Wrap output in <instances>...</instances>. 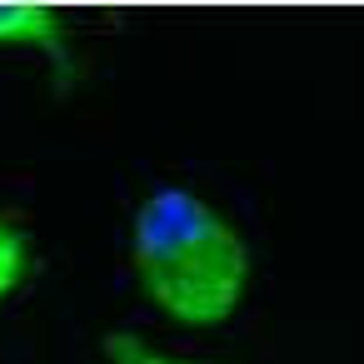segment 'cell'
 Masks as SVG:
<instances>
[{
  "mask_svg": "<svg viewBox=\"0 0 364 364\" xmlns=\"http://www.w3.org/2000/svg\"><path fill=\"white\" fill-rule=\"evenodd\" d=\"M135 274L175 324L210 329L235 314L250 284V250L200 195L155 190L135 215Z\"/></svg>",
  "mask_w": 364,
  "mask_h": 364,
  "instance_id": "1",
  "label": "cell"
},
{
  "mask_svg": "<svg viewBox=\"0 0 364 364\" xmlns=\"http://www.w3.org/2000/svg\"><path fill=\"white\" fill-rule=\"evenodd\" d=\"M0 46L60 50V21L46 6H0Z\"/></svg>",
  "mask_w": 364,
  "mask_h": 364,
  "instance_id": "2",
  "label": "cell"
},
{
  "mask_svg": "<svg viewBox=\"0 0 364 364\" xmlns=\"http://www.w3.org/2000/svg\"><path fill=\"white\" fill-rule=\"evenodd\" d=\"M21 269H26V235L11 220H0V294H11Z\"/></svg>",
  "mask_w": 364,
  "mask_h": 364,
  "instance_id": "3",
  "label": "cell"
},
{
  "mask_svg": "<svg viewBox=\"0 0 364 364\" xmlns=\"http://www.w3.org/2000/svg\"><path fill=\"white\" fill-rule=\"evenodd\" d=\"M110 359H115V364H190V359H170V354H155V349L135 344L130 334H115V339H110Z\"/></svg>",
  "mask_w": 364,
  "mask_h": 364,
  "instance_id": "4",
  "label": "cell"
}]
</instances>
